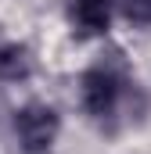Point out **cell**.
<instances>
[{"label": "cell", "instance_id": "4", "mask_svg": "<svg viewBox=\"0 0 151 154\" xmlns=\"http://www.w3.org/2000/svg\"><path fill=\"white\" fill-rule=\"evenodd\" d=\"M29 68H33V61H29V50L22 43H0V79L4 82L25 79Z\"/></svg>", "mask_w": 151, "mask_h": 154}, {"label": "cell", "instance_id": "2", "mask_svg": "<svg viewBox=\"0 0 151 154\" xmlns=\"http://www.w3.org/2000/svg\"><path fill=\"white\" fill-rule=\"evenodd\" d=\"M122 100V75L108 65H94L79 79V104L86 108V115L108 118Z\"/></svg>", "mask_w": 151, "mask_h": 154}, {"label": "cell", "instance_id": "1", "mask_svg": "<svg viewBox=\"0 0 151 154\" xmlns=\"http://www.w3.org/2000/svg\"><path fill=\"white\" fill-rule=\"evenodd\" d=\"M14 136L22 143L25 154H47L58 140V129H61V118L50 104H25L14 111Z\"/></svg>", "mask_w": 151, "mask_h": 154}, {"label": "cell", "instance_id": "5", "mask_svg": "<svg viewBox=\"0 0 151 154\" xmlns=\"http://www.w3.org/2000/svg\"><path fill=\"white\" fill-rule=\"evenodd\" d=\"M119 14L130 25H151V0H119Z\"/></svg>", "mask_w": 151, "mask_h": 154}, {"label": "cell", "instance_id": "3", "mask_svg": "<svg viewBox=\"0 0 151 154\" xmlns=\"http://www.w3.org/2000/svg\"><path fill=\"white\" fill-rule=\"evenodd\" d=\"M119 11V0H72L69 4V18L79 32L97 36L112 25V14Z\"/></svg>", "mask_w": 151, "mask_h": 154}]
</instances>
